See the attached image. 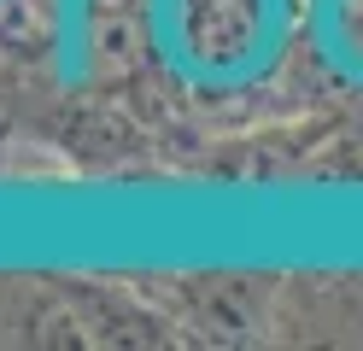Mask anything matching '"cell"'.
I'll return each instance as SVG.
<instances>
[{"mask_svg": "<svg viewBox=\"0 0 363 351\" xmlns=\"http://www.w3.org/2000/svg\"><path fill=\"white\" fill-rule=\"evenodd\" d=\"M252 23H258V0H182V41L217 65L246 53Z\"/></svg>", "mask_w": 363, "mask_h": 351, "instance_id": "obj_1", "label": "cell"}]
</instances>
